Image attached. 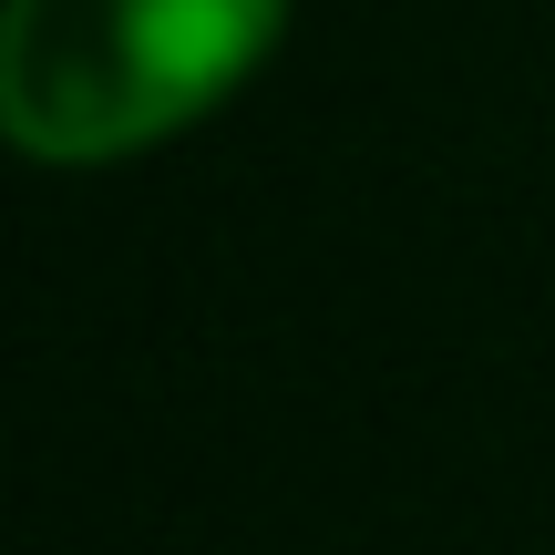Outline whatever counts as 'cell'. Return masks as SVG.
<instances>
[{
	"instance_id": "obj_1",
	"label": "cell",
	"mask_w": 555,
	"mask_h": 555,
	"mask_svg": "<svg viewBox=\"0 0 555 555\" xmlns=\"http://www.w3.org/2000/svg\"><path fill=\"white\" fill-rule=\"evenodd\" d=\"M278 11L288 0H11L0 124L41 165H114L258 73Z\"/></svg>"
}]
</instances>
